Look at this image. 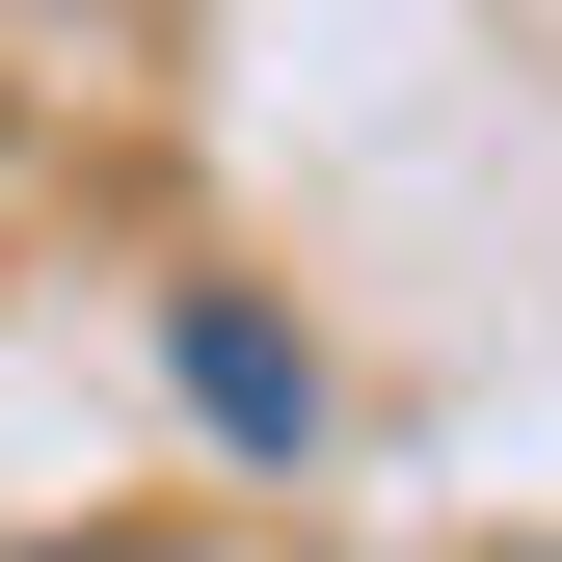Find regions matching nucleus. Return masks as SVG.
<instances>
[{
  "label": "nucleus",
  "instance_id": "obj_2",
  "mask_svg": "<svg viewBox=\"0 0 562 562\" xmlns=\"http://www.w3.org/2000/svg\"><path fill=\"white\" fill-rule=\"evenodd\" d=\"M54 562H188V536H54Z\"/></svg>",
  "mask_w": 562,
  "mask_h": 562
},
{
  "label": "nucleus",
  "instance_id": "obj_1",
  "mask_svg": "<svg viewBox=\"0 0 562 562\" xmlns=\"http://www.w3.org/2000/svg\"><path fill=\"white\" fill-rule=\"evenodd\" d=\"M188 402H215V429H295V322H241V295H188Z\"/></svg>",
  "mask_w": 562,
  "mask_h": 562
}]
</instances>
